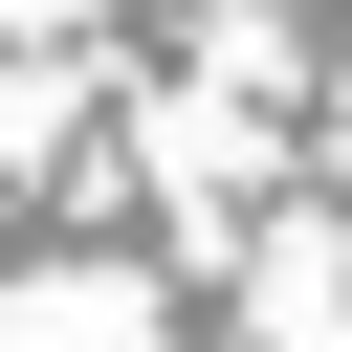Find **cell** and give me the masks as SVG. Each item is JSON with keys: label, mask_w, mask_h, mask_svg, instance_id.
<instances>
[{"label": "cell", "mask_w": 352, "mask_h": 352, "mask_svg": "<svg viewBox=\"0 0 352 352\" xmlns=\"http://www.w3.org/2000/svg\"><path fill=\"white\" fill-rule=\"evenodd\" d=\"M0 352H154V308H132V264H44V286H0Z\"/></svg>", "instance_id": "obj_1"}]
</instances>
